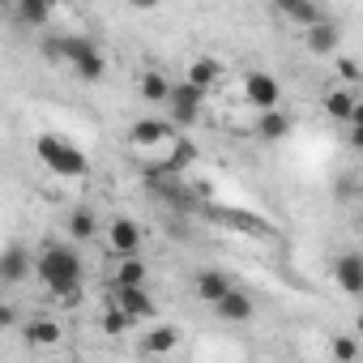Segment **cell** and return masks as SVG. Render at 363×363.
I'll use <instances>...</instances> for the list:
<instances>
[{"label": "cell", "mask_w": 363, "mask_h": 363, "mask_svg": "<svg viewBox=\"0 0 363 363\" xmlns=\"http://www.w3.org/2000/svg\"><path fill=\"white\" fill-rule=\"evenodd\" d=\"M69 69H73V77H77V82L94 86V82H103V77H107V56H103V48H99V52L82 56V60H77V65H69Z\"/></svg>", "instance_id": "25"}, {"label": "cell", "mask_w": 363, "mask_h": 363, "mask_svg": "<svg viewBox=\"0 0 363 363\" xmlns=\"http://www.w3.org/2000/svg\"><path fill=\"white\" fill-rule=\"evenodd\" d=\"M206 94H210V90L193 86L189 77L175 82V86H171V99H167V120H171L175 128H193V124L201 120V111H206Z\"/></svg>", "instance_id": "3"}, {"label": "cell", "mask_w": 363, "mask_h": 363, "mask_svg": "<svg viewBox=\"0 0 363 363\" xmlns=\"http://www.w3.org/2000/svg\"><path fill=\"white\" fill-rule=\"evenodd\" d=\"M337 82L342 86H359V65L346 60V56H337Z\"/></svg>", "instance_id": "27"}, {"label": "cell", "mask_w": 363, "mask_h": 363, "mask_svg": "<svg viewBox=\"0 0 363 363\" xmlns=\"http://www.w3.org/2000/svg\"><path fill=\"white\" fill-rule=\"evenodd\" d=\"M231 286H235V282H231L223 269H201V274H197V299H201V303H210V308H214Z\"/></svg>", "instance_id": "20"}, {"label": "cell", "mask_w": 363, "mask_h": 363, "mask_svg": "<svg viewBox=\"0 0 363 363\" xmlns=\"http://www.w3.org/2000/svg\"><path fill=\"white\" fill-rule=\"evenodd\" d=\"M145 278H150V269H145L141 252L116 257V278H111V286H145Z\"/></svg>", "instance_id": "21"}, {"label": "cell", "mask_w": 363, "mask_h": 363, "mask_svg": "<svg viewBox=\"0 0 363 363\" xmlns=\"http://www.w3.org/2000/svg\"><path fill=\"white\" fill-rule=\"evenodd\" d=\"M35 278L60 308H77L86 299V261L77 248H69L60 240H52L35 252Z\"/></svg>", "instance_id": "1"}, {"label": "cell", "mask_w": 363, "mask_h": 363, "mask_svg": "<svg viewBox=\"0 0 363 363\" xmlns=\"http://www.w3.org/2000/svg\"><path fill=\"white\" fill-rule=\"evenodd\" d=\"M329 274L342 295H363V252H337Z\"/></svg>", "instance_id": "11"}, {"label": "cell", "mask_w": 363, "mask_h": 363, "mask_svg": "<svg viewBox=\"0 0 363 363\" xmlns=\"http://www.w3.org/2000/svg\"><path fill=\"white\" fill-rule=\"evenodd\" d=\"M99 227H103V218H99L90 206H73V210L65 214V235H69L73 244H90V240L99 235Z\"/></svg>", "instance_id": "15"}, {"label": "cell", "mask_w": 363, "mask_h": 363, "mask_svg": "<svg viewBox=\"0 0 363 363\" xmlns=\"http://www.w3.org/2000/svg\"><path fill=\"white\" fill-rule=\"evenodd\" d=\"M269 5H274V13L278 18H286L291 26H312L316 18H320V5H316V0H269Z\"/></svg>", "instance_id": "18"}, {"label": "cell", "mask_w": 363, "mask_h": 363, "mask_svg": "<svg viewBox=\"0 0 363 363\" xmlns=\"http://www.w3.org/2000/svg\"><path fill=\"white\" fill-rule=\"evenodd\" d=\"M171 77L162 73V69H141L137 73V94H141V103H154V107H167V99H171Z\"/></svg>", "instance_id": "16"}, {"label": "cell", "mask_w": 363, "mask_h": 363, "mask_svg": "<svg viewBox=\"0 0 363 363\" xmlns=\"http://www.w3.org/2000/svg\"><path fill=\"white\" fill-rule=\"evenodd\" d=\"M13 9V18L22 22V26H48L52 22V0H18V5H9Z\"/></svg>", "instance_id": "23"}, {"label": "cell", "mask_w": 363, "mask_h": 363, "mask_svg": "<svg viewBox=\"0 0 363 363\" xmlns=\"http://www.w3.org/2000/svg\"><path fill=\"white\" fill-rule=\"evenodd\" d=\"M329 354L333 359H359V337H329Z\"/></svg>", "instance_id": "26"}, {"label": "cell", "mask_w": 363, "mask_h": 363, "mask_svg": "<svg viewBox=\"0 0 363 363\" xmlns=\"http://www.w3.org/2000/svg\"><path fill=\"white\" fill-rule=\"evenodd\" d=\"M350 124H359V128H363V99H359V107H354V116H350Z\"/></svg>", "instance_id": "31"}, {"label": "cell", "mask_w": 363, "mask_h": 363, "mask_svg": "<svg viewBox=\"0 0 363 363\" xmlns=\"http://www.w3.org/2000/svg\"><path fill=\"white\" fill-rule=\"evenodd\" d=\"M22 337H26L30 350H56V346L65 342V325H60L56 316H48V312H35V316L22 325Z\"/></svg>", "instance_id": "7"}, {"label": "cell", "mask_w": 363, "mask_h": 363, "mask_svg": "<svg viewBox=\"0 0 363 363\" xmlns=\"http://www.w3.org/2000/svg\"><path fill=\"white\" fill-rule=\"evenodd\" d=\"M30 274H35V252L26 244H9L0 252V282L5 286H22Z\"/></svg>", "instance_id": "8"}, {"label": "cell", "mask_w": 363, "mask_h": 363, "mask_svg": "<svg viewBox=\"0 0 363 363\" xmlns=\"http://www.w3.org/2000/svg\"><path fill=\"white\" fill-rule=\"evenodd\" d=\"M124 5H128V9H137V13H150V9H158V5H162V0H124Z\"/></svg>", "instance_id": "29"}, {"label": "cell", "mask_w": 363, "mask_h": 363, "mask_svg": "<svg viewBox=\"0 0 363 363\" xmlns=\"http://www.w3.org/2000/svg\"><path fill=\"white\" fill-rule=\"evenodd\" d=\"M193 158H197V145H193L184 133H179V137L167 145V162H162V171H167V175H179V171H189V167H193Z\"/></svg>", "instance_id": "22"}, {"label": "cell", "mask_w": 363, "mask_h": 363, "mask_svg": "<svg viewBox=\"0 0 363 363\" xmlns=\"http://www.w3.org/2000/svg\"><path fill=\"white\" fill-rule=\"evenodd\" d=\"M354 107H359V99H354V86H329L325 90V99H320V111L333 120V124H350V116H354Z\"/></svg>", "instance_id": "14"}, {"label": "cell", "mask_w": 363, "mask_h": 363, "mask_svg": "<svg viewBox=\"0 0 363 363\" xmlns=\"http://www.w3.org/2000/svg\"><path fill=\"white\" fill-rule=\"evenodd\" d=\"M303 48H308L312 56H333V52L342 48V26L320 13L312 26H303Z\"/></svg>", "instance_id": "9"}, {"label": "cell", "mask_w": 363, "mask_h": 363, "mask_svg": "<svg viewBox=\"0 0 363 363\" xmlns=\"http://www.w3.org/2000/svg\"><path fill=\"white\" fill-rule=\"evenodd\" d=\"M99 329H103L107 337H124L128 329H137V320H133V316H128V312L111 299V303L103 308V316H99Z\"/></svg>", "instance_id": "24"}, {"label": "cell", "mask_w": 363, "mask_h": 363, "mask_svg": "<svg viewBox=\"0 0 363 363\" xmlns=\"http://www.w3.org/2000/svg\"><path fill=\"white\" fill-rule=\"evenodd\" d=\"M35 154H39V162H43L52 175H60V179H82V175L90 171V158L82 154V145H73L69 137H56V133H43V137L35 141Z\"/></svg>", "instance_id": "2"}, {"label": "cell", "mask_w": 363, "mask_h": 363, "mask_svg": "<svg viewBox=\"0 0 363 363\" xmlns=\"http://www.w3.org/2000/svg\"><path fill=\"white\" fill-rule=\"evenodd\" d=\"M240 94H244V103H252L257 111H265V107H282V82L274 77V73H244V82H240Z\"/></svg>", "instance_id": "5"}, {"label": "cell", "mask_w": 363, "mask_h": 363, "mask_svg": "<svg viewBox=\"0 0 363 363\" xmlns=\"http://www.w3.org/2000/svg\"><path fill=\"white\" fill-rule=\"evenodd\" d=\"M291 116L282 111V107H265V111H257V137L261 141H282L286 133H291Z\"/></svg>", "instance_id": "19"}, {"label": "cell", "mask_w": 363, "mask_h": 363, "mask_svg": "<svg viewBox=\"0 0 363 363\" xmlns=\"http://www.w3.org/2000/svg\"><path fill=\"white\" fill-rule=\"evenodd\" d=\"M111 299H116L137 325H145V320L158 316V303H154V295H150L145 286H111Z\"/></svg>", "instance_id": "10"}, {"label": "cell", "mask_w": 363, "mask_h": 363, "mask_svg": "<svg viewBox=\"0 0 363 363\" xmlns=\"http://www.w3.org/2000/svg\"><path fill=\"white\" fill-rule=\"evenodd\" d=\"M350 145H354V154L363 158V128H359V124H350Z\"/></svg>", "instance_id": "30"}, {"label": "cell", "mask_w": 363, "mask_h": 363, "mask_svg": "<svg viewBox=\"0 0 363 363\" xmlns=\"http://www.w3.org/2000/svg\"><path fill=\"white\" fill-rule=\"evenodd\" d=\"M354 333H363V312H359V316H354Z\"/></svg>", "instance_id": "32"}, {"label": "cell", "mask_w": 363, "mask_h": 363, "mask_svg": "<svg viewBox=\"0 0 363 363\" xmlns=\"http://www.w3.org/2000/svg\"><path fill=\"white\" fill-rule=\"evenodd\" d=\"M179 342H184V329H179V325H154V329H145V333H141V342H137V354H145V359H158V354H171V350H179Z\"/></svg>", "instance_id": "12"}, {"label": "cell", "mask_w": 363, "mask_h": 363, "mask_svg": "<svg viewBox=\"0 0 363 363\" xmlns=\"http://www.w3.org/2000/svg\"><path fill=\"white\" fill-rule=\"evenodd\" d=\"M103 240H107L111 257H133V252H141V240H145V231H141L133 218L116 214V218H107V223H103Z\"/></svg>", "instance_id": "6"}, {"label": "cell", "mask_w": 363, "mask_h": 363, "mask_svg": "<svg viewBox=\"0 0 363 363\" xmlns=\"http://www.w3.org/2000/svg\"><path fill=\"white\" fill-rule=\"evenodd\" d=\"M0 329H18V308L13 303H0Z\"/></svg>", "instance_id": "28"}, {"label": "cell", "mask_w": 363, "mask_h": 363, "mask_svg": "<svg viewBox=\"0 0 363 363\" xmlns=\"http://www.w3.org/2000/svg\"><path fill=\"white\" fill-rule=\"evenodd\" d=\"M5 5H18V0H5Z\"/></svg>", "instance_id": "33"}, {"label": "cell", "mask_w": 363, "mask_h": 363, "mask_svg": "<svg viewBox=\"0 0 363 363\" xmlns=\"http://www.w3.org/2000/svg\"><path fill=\"white\" fill-rule=\"evenodd\" d=\"M184 77H189L193 86H201V90H218L223 77H227V69H223V60H214V56H193L189 69H184Z\"/></svg>", "instance_id": "17"}, {"label": "cell", "mask_w": 363, "mask_h": 363, "mask_svg": "<svg viewBox=\"0 0 363 363\" xmlns=\"http://www.w3.org/2000/svg\"><path fill=\"white\" fill-rule=\"evenodd\" d=\"M179 137V128L171 124V120H162V116H141L133 128H128V150H141V154H150V150H162V145H171Z\"/></svg>", "instance_id": "4"}, {"label": "cell", "mask_w": 363, "mask_h": 363, "mask_svg": "<svg viewBox=\"0 0 363 363\" xmlns=\"http://www.w3.org/2000/svg\"><path fill=\"white\" fill-rule=\"evenodd\" d=\"M214 316H218V320H227V325H248V320L257 316V303H252V295H248V291L231 286V291L214 303Z\"/></svg>", "instance_id": "13"}]
</instances>
